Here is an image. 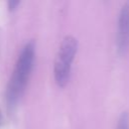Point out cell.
Listing matches in <instances>:
<instances>
[{
    "mask_svg": "<svg viewBox=\"0 0 129 129\" xmlns=\"http://www.w3.org/2000/svg\"><path fill=\"white\" fill-rule=\"evenodd\" d=\"M34 56L35 43L33 40H29L24 44L18 55L14 71L8 84L7 101L9 105H14L22 95L33 67Z\"/></svg>",
    "mask_w": 129,
    "mask_h": 129,
    "instance_id": "6da1fadb",
    "label": "cell"
},
{
    "mask_svg": "<svg viewBox=\"0 0 129 129\" xmlns=\"http://www.w3.org/2000/svg\"><path fill=\"white\" fill-rule=\"evenodd\" d=\"M78 49V39L76 36L69 34L66 35L58 47L54 66H53V77L55 83L62 87L64 86L71 75L72 62Z\"/></svg>",
    "mask_w": 129,
    "mask_h": 129,
    "instance_id": "7a4b0ae2",
    "label": "cell"
},
{
    "mask_svg": "<svg viewBox=\"0 0 129 129\" xmlns=\"http://www.w3.org/2000/svg\"><path fill=\"white\" fill-rule=\"evenodd\" d=\"M129 48V0L125 1L118 13L116 27V49L122 54Z\"/></svg>",
    "mask_w": 129,
    "mask_h": 129,
    "instance_id": "3957f363",
    "label": "cell"
},
{
    "mask_svg": "<svg viewBox=\"0 0 129 129\" xmlns=\"http://www.w3.org/2000/svg\"><path fill=\"white\" fill-rule=\"evenodd\" d=\"M116 129H129V114L126 111L120 113L117 120Z\"/></svg>",
    "mask_w": 129,
    "mask_h": 129,
    "instance_id": "277c9868",
    "label": "cell"
},
{
    "mask_svg": "<svg viewBox=\"0 0 129 129\" xmlns=\"http://www.w3.org/2000/svg\"><path fill=\"white\" fill-rule=\"evenodd\" d=\"M19 4V1H9V8L10 9H14L16 7V5Z\"/></svg>",
    "mask_w": 129,
    "mask_h": 129,
    "instance_id": "5b68a950",
    "label": "cell"
}]
</instances>
